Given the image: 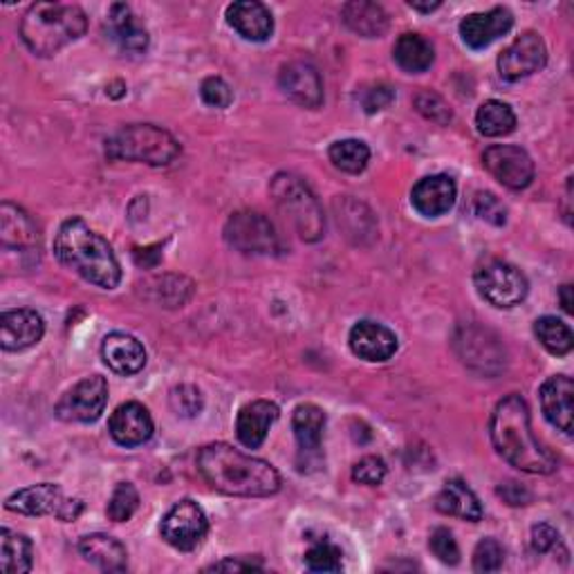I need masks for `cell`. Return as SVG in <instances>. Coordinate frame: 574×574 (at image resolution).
Returning a JSON list of instances; mask_svg holds the SVG:
<instances>
[{
  "label": "cell",
  "instance_id": "6da1fadb",
  "mask_svg": "<svg viewBox=\"0 0 574 574\" xmlns=\"http://www.w3.org/2000/svg\"><path fill=\"white\" fill-rule=\"evenodd\" d=\"M489 438L498 456L525 474L548 476L557 472V456L538 442L532 430L529 409L521 395L500 400L489 417Z\"/></svg>",
  "mask_w": 574,
  "mask_h": 574
},
{
  "label": "cell",
  "instance_id": "7a4b0ae2",
  "mask_svg": "<svg viewBox=\"0 0 574 574\" xmlns=\"http://www.w3.org/2000/svg\"><path fill=\"white\" fill-rule=\"evenodd\" d=\"M200 476L225 496L265 498L280 489V476L267 460L245 456L227 442H213L198 453Z\"/></svg>",
  "mask_w": 574,
  "mask_h": 574
},
{
  "label": "cell",
  "instance_id": "3957f363",
  "mask_svg": "<svg viewBox=\"0 0 574 574\" xmlns=\"http://www.w3.org/2000/svg\"><path fill=\"white\" fill-rule=\"evenodd\" d=\"M54 257L61 265L103 290H115L122 280V267L113 247L82 219H70L59 227Z\"/></svg>",
  "mask_w": 574,
  "mask_h": 574
},
{
  "label": "cell",
  "instance_id": "277c9868",
  "mask_svg": "<svg viewBox=\"0 0 574 574\" xmlns=\"http://www.w3.org/2000/svg\"><path fill=\"white\" fill-rule=\"evenodd\" d=\"M88 29V16L77 5L34 3L21 21V39L36 57H54Z\"/></svg>",
  "mask_w": 574,
  "mask_h": 574
},
{
  "label": "cell",
  "instance_id": "5b68a950",
  "mask_svg": "<svg viewBox=\"0 0 574 574\" xmlns=\"http://www.w3.org/2000/svg\"><path fill=\"white\" fill-rule=\"evenodd\" d=\"M270 194L274 204L283 213V219L295 227V232L305 242H316L326 234V215L312 194V189L295 173H278L272 185Z\"/></svg>",
  "mask_w": 574,
  "mask_h": 574
},
{
  "label": "cell",
  "instance_id": "8992f818",
  "mask_svg": "<svg viewBox=\"0 0 574 574\" xmlns=\"http://www.w3.org/2000/svg\"><path fill=\"white\" fill-rule=\"evenodd\" d=\"M179 141L164 128L153 124H130L105 141V155L111 160L139 162L149 166H166L179 155Z\"/></svg>",
  "mask_w": 574,
  "mask_h": 574
},
{
  "label": "cell",
  "instance_id": "52a82bcc",
  "mask_svg": "<svg viewBox=\"0 0 574 574\" xmlns=\"http://www.w3.org/2000/svg\"><path fill=\"white\" fill-rule=\"evenodd\" d=\"M474 285L481 299L500 310L521 305L529 292L525 274L516 265L500 259H491L478 265V270L474 272Z\"/></svg>",
  "mask_w": 574,
  "mask_h": 574
},
{
  "label": "cell",
  "instance_id": "ba28073f",
  "mask_svg": "<svg viewBox=\"0 0 574 574\" xmlns=\"http://www.w3.org/2000/svg\"><path fill=\"white\" fill-rule=\"evenodd\" d=\"M225 240L247 257H270L280 251L274 225L259 211H238L225 225Z\"/></svg>",
  "mask_w": 574,
  "mask_h": 574
},
{
  "label": "cell",
  "instance_id": "9c48e42d",
  "mask_svg": "<svg viewBox=\"0 0 574 574\" xmlns=\"http://www.w3.org/2000/svg\"><path fill=\"white\" fill-rule=\"evenodd\" d=\"M207 532H209V519L204 510L191 498L175 502L160 525V534L164 541L179 552L196 550L204 541Z\"/></svg>",
  "mask_w": 574,
  "mask_h": 574
},
{
  "label": "cell",
  "instance_id": "30bf717a",
  "mask_svg": "<svg viewBox=\"0 0 574 574\" xmlns=\"http://www.w3.org/2000/svg\"><path fill=\"white\" fill-rule=\"evenodd\" d=\"M108 404V382L101 375L84 377L79 384L72 386L59 404L54 413L63 422H82L90 424L101 417Z\"/></svg>",
  "mask_w": 574,
  "mask_h": 574
},
{
  "label": "cell",
  "instance_id": "8fae6325",
  "mask_svg": "<svg viewBox=\"0 0 574 574\" xmlns=\"http://www.w3.org/2000/svg\"><path fill=\"white\" fill-rule=\"evenodd\" d=\"M548 63V48L538 32H523L498 57V75L506 82H521Z\"/></svg>",
  "mask_w": 574,
  "mask_h": 574
},
{
  "label": "cell",
  "instance_id": "7c38bea8",
  "mask_svg": "<svg viewBox=\"0 0 574 574\" xmlns=\"http://www.w3.org/2000/svg\"><path fill=\"white\" fill-rule=\"evenodd\" d=\"M483 166L494 179L512 191L527 189L534 179V162L529 153L512 144H494L483 153Z\"/></svg>",
  "mask_w": 574,
  "mask_h": 574
},
{
  "label": "cell",
  "instance_id": "4fadbf2b",
  "mask_svg": "<svg viewBox=\"0 0 574 574\" xmlns=\"http://www.w3.org/2000/svg\"><path fill=\"white\" fill-rule=\"evenodd\" d=\"M46 335L43 316L32 308L8 310L0 316V346L5 352H21L39 344Z\"/></svg>",
  "mask_w": 574,
  "mask_h": 574
},
{
  "label": "cell",
  "instance_id": "5bb4252c",
  "mask_svg": "<svg viewBox=\"0 0 574 574\" xmlns=\"http://www.w3.org/2000/svg\"><path fill=\"white\" fill-rule=\"evenodd\" d=\"M108 430L117 445L133 449L147 445L153 438V417L149 409L139 402H126L117 407V411L108 420Z\"/></svg>",
  "mask_w": 574,
  "mask_h": 574
},
{
  "label": "cell",
  "instance_id": "9a60e30c",
  "mask_svg": "<svg viewBox=\"0 0 574 574\" xmlns=\"http://www.w3.org/2000/svg\"><path fill=\"white\" fill-rule=\"evenodd\" d=\"M514 27V14L508 8H494L489 12H478L462 18L460 36L466 48L485 50L500 36H506Z\"/></svg>",
  "mask_w": 574,
  "mask_h": 574
},
{
  "label": "cell",
  "instance_id": "2e32d148",
  "mask_svg": "<svg viewBox=\"0 0 574 574\" xmlns=\"http://www.w3.org/2000/svg\"><path fill=\"white\" fill-rule=\"evenodd\" d=\"M350 350L371 364H382L398 352V337L382 323L375 321H359L352 326L348 337Z\"/></svg>",
  "mask_w": 574,
  "mask_h": 574
},
{
  "label": "cell",
  "instance_id": "e0dca14e",
  "mask_svg": "<svg viewBox=\"0 0 574 574\" xmlns=\"http://www.w3.org/2000/svg\"><path fill=\"white\" fill-rule=\"evenodd\" d=\"M280 90L290 97L295 103L310 108H319L323 103V82L319 70L308 61H292L280 67L278 75Z\"/></svg>",
  "mask_w": 574,
  "mask_h": 574
},
{
  "label": "cell",
  "instance_id": "ac0fdd59",
  "mask_svg": "<svg viewBox=\"0 0 574 574\" xmlns=\"http://www.w3.org/2000/svg\"><path fill=\"white\" fill-rule=\"evenodd\" d=\"M456 198L458 187L453 177L445 173L422 177L411 191V204L424 219H440V215L449 213L456 204Z\"/></svg>",
  "mask_w": 574,
  "mask_h": 574
},
{
  "label": "cell",
  "instance_id": "d6986e66",
  "mask_svg": "<svg viewBox=\"0 0 574 574\" xmlns=\"http://www.w3.org/2000/svg\"><path fill=\"white\" fill-rule=\"evenodd\" d=\"M65 496L59 485L52 483H41V485H32L25 489H18L5 500V508L14 514L23 516H54L59 519L63 506H65Z\"/></svg>",
  "mask_w": 574,
  "mask_h": 574
},
{
  "label": "cell",
  "instance_id": "ffe728a7",
  "mask_svg": "<svg viewBox=\"0 0 574 574\" xmlns=\"http://www.w3.org/2000/svg\"><path fill=\"white\" fill-rule=\"evenodd\" d=\"M101 357L105 366L122 377L137 375L147 366V350H144L139 339L126 333L108 335L101 344Z\"/></svg>",
  "mask_w": 574,
  "mask_h": 574
},
{
  "label": "cell",
  "instance_id": "44dd1931",
  "mask_svg": "<svg viewBox=\"0 0 574 574\" xmlns=\"http://www.w3.org/2000/svg\"><path fill=\"white\" fill-rule=\"evenodd\" d=\"M295 438L299 445V466L305 472V464H312L321 456V440L323 428H326V413L316 404H301L292 415Z\"/></svg>",
  "mask_w": 574,
  "mask_h": 574
},
{
  "label": "cell",
  "instance_id": "7402d4cb",
  "mask_svg": "<svg viewBox=\"0 0 574 574\" xmlns=\"http://www.w3.org/2000/svg\"><path fill=\"white\" fill-rule=\"evenodd\" d=\"M278 415H280L278 407L270 400H257L245 404L236 417L238 442L247 449H259L265 442L267 430L278 420Z\"/></svg>",
  "mask_w": 574,
  "mask_h": 574
},
{
  "label": "cell",
  "instance_id": "603a6c76",
  "mask_svg": "<svg viewBox=\"0 0 574 574\" xmlns=\"http://www.w3.org/2000/svg\"><path fill=\"white\" fill-rule=\"evenodd\" d=\"M227 23L242 36L245 41L263 43L274 32L272 12L257 0H240L227 8Z\"/></svg>",
  "mask_w": 574,
  "mask_h": 574
},
{
  "label": "cell",
  "instance_id": "cb8c5ba5",
  "mask_svg": "<svg viewBox=\"0 0 574 574\" xmlns=\"http://www.w3.org/2000/svg\"><path fill=\"white\" fill-rule=\"evenodd\" d=\"M541 398V409L552 426L563 430L565 436L572 434V398H574V384L565 375L548 377L538 390Z\"/></svg>",
  "mask_w": 574,
  "mask_h": 574
},
{
  "label": "cell",
  "instance_id": "d4e9b609",
  "mask_svg": "<svg viewBox=\"0 0 574 574\" xmlns=\"http://www.w3.org/2000/svg\"><path fill=\"white\" fill-rule=\"evenodd\" d=\"M39 240H41L39 227H36V223L21 207L12 202L0 204V242H3L5 249L32 251L36 245H39Z\"/></svg>",
  "mask_w": 574,
  "mask_h": 574
},
{
  "label": "cell",
  "instance_id": "484cf974",
  "mask_svg": "<svg viewBox=\"0 0 574 574\" xmlns=\"http://www.w3.org/2000/svg\"><path fill=\"white\" fill-rule=\"evenodd\" d=\"M82 557L103 572H124L128 567V552L122 541L111 534H88L79 541Z\"/></svg>",
  "mask_w": 574,
  "mask_h": 574
},
{
  "label": "cell",
  "instance_id": "4316f807",
  "mask_svg": "<svg viewBox=\"0 0 574 574\" xmlns=\"http://www.w3.org/2000/svg\"><path fill=\"white\" fill-rule=\"evenodd\" d=\"M108 32L126 54H144L149 50V32L137 25L130 8L124 3H115L108 10Z\"/></svg>",
  "mask_w": 574,
  "mask_h": 574
},
{
  "label": "cell",
  "instance_id": "83f0119b",
  "mask_svg": "<svg viewBox=\"0 0 574 574\" xmlns=\"http://www.w3.org/2000/svg\"><path fill=\"white\" fill-rule=\"evenodd\" d=\"M436 510L440 514L472 523H478L483 519V506L478 496L460 478H451L445 483V487L436 496Z\"/></svg>",
  "mask_w": 574,
  "mask_h": 574
},
{
  "label": "cell",
  "instance_id": "f1b7e54d",
  "mask_svg": "<svg viewBox=\"0 0 574 574\" xmlns=\"http://www.w3.org/2000/svg\"><path fill=\"white\" fill-rule=\"evenodd\" d=\"M341 18L348 29L364 36V39H379L388 29V14L382 5L369 3V0L346 3L341 10Z\"/></svg>",
  "mask_w": 574,
  "mask_h": 574
},
{
  "label": "cell",
  "instance_id": "f546056e",
  "mask_svg": "<svg viewBox=\"0 0 574 574\" xmlns=\"http://www.w3.org/2000/svg\"><path fill=\"white\" fill-rule=\"evenodd\" d=\"M392 59L409 75H422L436 61V50L422 34L407 32L392 48Z\"/></svg>",
  "mask_w": 574,
  "mask_h": 574
},
{
  "label": "cell",
  "instance_id": "4dcf8cb0",
  "mask_svg": "<svg viewBox=\"0 0 574 574\" xmlns=\"http://www.w3.org/2000/svg\"><path fill=\"white\" fill-rule=\"evenodd\" d=\"M34 548L32 541L14 529H0V570L5 574H25L32 570Z\"/></svg>",
  "mask_w": 574,
  "mask_h": 574
},
{
  "label": "cell",
  "instance_id": "1f68e13d",
  "mask_svg": "<svg viewBox=\"0 0 574 574\" xmlns=\"http://www.w3.org/2000/svg\"><path fill=\"white\" fill-rule=\"evenodd\" d=\"M476 128L485 137H506L516 130V115L512 105L498 99L485 101L476 113Z\"/></svg>",
  "mask_w": 574,
  "mask_h": 574
},
{
  "label": "cell",
  "instance_id": "d6a6232c",
  "mask_svg": "<svg viewBox=\"0 0 574 574\" xmlns=\"http://www.w3.org/2000/svg\"><path fill=\"white\" fill-rule=\"evenodd\" d=\"M534 335L550 354H557V357H565L574 348V335H572L570 326L557 316L536 319Z\"/></svg>",
  "mask_w": 574,
  "mask_h": 574
},
{
  "label": "cell",
  "instance_id": "836d02e7",
  "mask_svg": "<svg viewBox=\"0 0 574 574\" xmlns=\"http://www.w3.org/2000/svg\"><path fill=\"white\" fill-rule=\"evenodd\" d=\"M330 162L344 171V173H350V175H357L362 173L369 162H371V149L366 147V144L362 139H341V141H335L330 151Z\"/></svg>",
  "mask_w": 574,
  "mask_h": 574
},
{
  "label": "cell",
  "instance_id": "e575fe53",
  "mask_svg": "<svg viewBox=\"0 0 574 574\" xmlns=\"http://www.w3.org/2000/svg\"><path fill=\"white\" fill-rule=\"evenodd\" d=\"M137 508H139V494H137L135 485L133 483H120L115 487L111 500H108L105 514L113 523H126L133 519Z\"/></svg>",
  "mask_w": 574,
  "mask_h": 574
},
{
  "label": "cell",
  "instance_id": "d590c367",
  "mask_svg": "<svg viewBox=\"0 0 574 574\" xmlns=\"http://www.w3.org/2000/svg\"><path fill=\"white\" fill-rule=\"evenodd\" d=\"M341 550L328 541H319L305 552V565L312 572H341Z\"/></svg>",
  "mask_w": 574,
  "mask_h": 574
},
{
  "label": "cell",
  "instance_id": "8d00e7d4",
  "mask_svg": "<svg viewBox=\"0 0 574 574\" xmlns=\"http://www.w3.org/2000/svg\"><path fill=\"white\" fill-rule=\"evenodd\" d=\"M415 108H417V113L430 122H436L440 126L449 124L453 120V113H451V108L449 103L436 95V92H430V90H422L417 97H415Z\"/></svg>",
  "mask_w": 574,
  "mask_h": 574
},
{
  "label": "cell",
  "instance_id": "74e56055",
  "mask_svg": "<svg viewBox=\"0 0 574 574\" xmlns=\"http://www.w3.org/2000/svg\"><path fill=\"white\" fill-rule=\"evenodd\" d=\"M171 409L183 415V417H196L200 411H202V392L200 388L191 386V384H183V386H175L171 390Z\"/></svg>",
  "mask_w": 574,
  "mask_h": 574
},
{
  "label": "cell",
  "instance_id": "f35d334b",
  "mask_svg": "<svg viewBox=\"0 0 574 574\" xmlns=\"http://www.w3.org/2000/svg\"><path fill=\"white\" fill-rule=\"evenodd\" d=\"M506 563V548L496 538H483L474 550V570L476 572H498Z\"/></svg>",
  "mask_w": 574,
  "mask_h": 574
},
{
  "label": "cell",
  "instance_id": "ab89813d",
  "mask_svg": "<svg viewBox=\"0 0 574 574\" xmlns=\"http://www.w3.org/2000/svg\"><path fill=\"white\" fill-rule=\"evenodd\" d=\"M474 211L478 219H483L485 223L494 225V227H502L508 223V207L502 204L494 194L489 191H481L474 198Z\"/></svg>",
  "mask_w": 574,
  "mask_h": 574
},
{
  "label": "cell",
  "instance_id": "60d3db41",
  "mask_svg": "<svg viewBox=\"0 0 574 574\" xmlns=\"http://www.w3.org/2000/svg\"><path fill=\"white\" fill-rule=\"evenodd\" d=\"M386 462L379 456H366L352 466V481L359 485L377 487L386 478Z\"/></svg>",
  "mask_w": 574,
  "mask_h": 574
},
{
  "label": "cell",
  "instance_id": "b9f144b4",
  "mask_svg": "<svg viewBox=\"0 0 574 574\" xmlns=\"http://www.w3.org/2000/svg\"><path fill=\"white\" fill-rule=\"evenodd\" d=\"M430 552L438 557V561H442L445 565H456L460 561V548L456 544L453 534L447 527H438L430 534V541H428Z\"/></svg>",
  "mask_w": 574,
  "mask_h": 574
},
{
  "label": "cell",
  "instance_id": "7bdbcfd3",
  "mask_svg": "<svg viewBox=\"0 0 574 574\" xmlns=\"http://www.w3.org/2000/svg\"><path fill=\"white\" fill-rule=\"evenodd\" d=\"M200 97L211 108H229L234 101V92L221 77H207L200 86Z\"/></svg>",
  "mask_w": 574,
  "mask_h": 574
},
{
  "label": "cell",
  "instance_id": "ee69618b",
  "mask_svg": "<svg viewBox=\"0 0 574 574\" xmlns=\"http://www.w3.org/2000/svg\"><path fill=\"white\" fill-rule=\"evenodd\" d=\"M395 99V90L388 84H373L362 92V108L369 115H375L388 108Z\"/></svg>",
  "mask_w": 574,
  "mask_h": 574
},
{
  "label": "cell",
  "instance_id": "f6af8a7d",
  "mask_svg": "<svg viewBox=\"0 0 574 574\" xmlns=\"http://www.w3.org/2000/svg\"><path fill=\"white\" fill-rule=\"evenodd\" d=\"M559 544H561V536H559V532L552 525L541 523V525L532 527V550L536 554H548Z\"/></svg>",
  "mask_w": 574,
  "mask_h": 574
},
{
  "label": "cell",
  "instance_id": "bcb514c9",
  "mask_svg": "<svg viewBox=\"0 0 574 574\" xmlns=\"http://www.w3.org/2000/svg\"><path fill=\"white\" fill-rule=\"evenodd\" d=\"M496 494H498L502 500H506L508 506H512V508L527 506V502L532 500V494H529L523 485H519V483H514V481H508L506 485H500V487L496 489Z\"/></svg>",
  "mask_w": 574,
  "mask_h": 574
},
{
  "label": "cell",
  "instance_id": "7dc6e473",
  "mask_svg": "<svg viewBox=\"0 0 574 574\" xmlns=\"http://www.w3.org/2000/svg\"><path fill=\"white\" fill-rule=\"evenodd\" d=\"M261 567H263L261 561H251V559H223V561L213 563V565H209L204 570H213V572L227 570V572H234V570H261Z\"/></svg>",
  "mask_w": 574,
  "mask_h": 574
},
{
  "label": "cell",
  "instance_id": "c3c4849f",
  "mask_svg": "<svg viewBox=\"0 0 574 574\" xmlns=\"http://www.w3.org/2000/svg\"><path fill=\"white\" fill-rule=\"evenodd\" d=\"M570 292H572V285H563L561 287V303H563V310L567 314L572 312V297H570Z\"/></svg>",
  "mask_w": 574,
  "mask_h": 574
},
{
  "label": "cell",
  "instance_id": "681fc988",
  "mask_svg": "<svg viewBox=\"0 0 574 574\" xmlns=\"http://www.w3.org/2000/svg\"><path fill=\"white\" fill-rule=\"evenodd\" d=\"M415 12H422V14H430V12H436L442 3H430V5H420V3H409Z\"/></svg>",
  "mask_w": 574,
  "mask_h": 574
}]
</instances>
